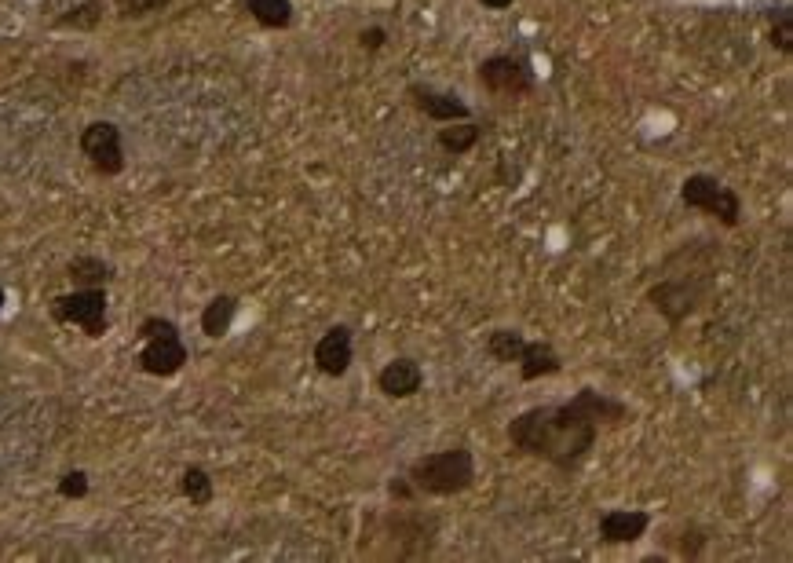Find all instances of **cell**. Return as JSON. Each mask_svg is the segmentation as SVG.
Listing matches in <instances>:
<instances>
[{
    "instance_id": "6da1fadb",
    "label": "cell",
    "mask_w": 793,
    "mask_h": 563,
    "mask_svg": "<svg viewBox=\"0 0 793 563\" xmlns=\"http://www.w3.org/2000/svg\"><path fill=\"white\" fill-rule=\"evenodd\" d=\"M629 406L600 388H578L574 399L556 406H530L508 421L505 436L516 454L549 461L560 472H574L596 450L603 425H622Z\"/></svg>"
},
{
    "instance_id": "7a4b0ae2",
    "label": "cell",
    "mask_w": 793,
    "mask_h": 563,
    "mask_svg": "<svg viewBox=\"0 0 793 563\" xmlns=\"http://www.w3.org/2000/svg\"><path fill=\"white\" fill-rule=\"evenodd\" d=\"M410 483L417 487V494H428V498H454V494H465L472 483H476V457L468 447H450V450H435V454L417 457L410 468H406Z\"/></svg>"
},
{
    "instance_id": "3957f363",
    "label": "cell",
    "mask_w": 793,
    "mask_h": 563,
    "mask_svg": "<svg viewBox=\"0 0 793 563\" xmlns=\"http://www.w3.org/2000/svg\"><path fill=\"white\" fill-rule=\"evenodd\" d=\"M713 293V275L709 271H680V275H666L662 282L647 289V304L669 322V326H680L684 319H691L706 297Z\"/></svg>"
},
{
    "instance_id": "277c9868",
    "label": "cell",
    "mask_w": 793,
    "mask_h": 563,
    "mask_svg": "<svg viewBox=\"0 0 793 563\" xmlns=\"http://www.w3.org/2000/svg\"><path fill=\"white\" fill-rule=\"evenodd\" d=\"M680 202L702 216H713L728 231L742 224V198L709 172H691L688 180L680 183Z\"/></svg>"
},
{
    "instance_id": "5b68a950",
    "label": "cell",
    "mask_w": 793,
    "mask_h": 563,
    "mask_svg": "<svg viewBox=\"0 0 793 563\" xmlns=\"http://www.w3.org/2000/svg\"><path fill=\"white\" fill-rule=\"evenodd\" d=\"M106 286L92 289H74V293H63V297L52 300V319L63 322V326H77L85 337H103L110 330V319H106Z\"/></svg>"
},
{
    "instance_id": "8992f818",
    "label": "cell",
    "mask_w": 793,
    "mask_h": 563,
    "mask_svg": "<svg viewBox=\"0 0 793 563\" xmlns=\"http://www.w3.org/2000/svg\"><path fill=\"white\" fill-rule=\"evenodd\" d=\"M81 154L92 161L99 176H121L125 172V143L114 121H92L81 128Z\"/></svg>"
},
{
    "instance_id": "52a82bcc",
    "label": "cell",
    "mask_w": 793,
    "mask_h": 563,
    "mask_svg": "<svg viewBox=\"0 0 793 563\" xmlns=\"http://www.w3.org/2000/svg\"><path fill=\"white\" fill-rule=\"evenodd\" d=\"M479 85L487 88L490 96H527L534 92V74H530V66L516 55H490L479 63Z\"/></svg>"
},
{
    "instance_id": "ba28073f",
    "label": "cell",
    "mask_w": 793,
    "mask_h": 563,
    "mask_svg": "<svg viewBox=\"0 0 793 563\" xmlns=\"http://www.w3.org/2000/svg\"><path fill=\"white\" fill-rule=\"evenodd\" d=\"M191 351L183 344L180 330L158 333V337L143 340V351H139V370L150 373V377H176V373L187 366Z\"/></svg>"
},
{
    "instance_id": "9c48e42d",
    "label": "cell",
    "mask_w": 793,
    "mask_h": 563,
    "mask_svg": "<svg viewBox=\"0 0 793 563\" xmlns=\"http://www.w3.org/2000/svg\"><path fill=\"white\" fill-rule=\"evenodd\" d=\"M355 362V337L348 326H329L315 344V366L326 377H344Z\"/></svg>"
},
{
    "instance_id": "30bf717a",
    "label": "cell",
    "mask_w": 793,
    "mask_h": 563,
    "mask_svg": "<svg viewBox=\"0 0 793 563\" xmlns=\"http://www.w3.org/2000/svg\"><path fill=\"white\" fill-rule=\"evenodd\" d=\"M406 96H410L413 107L421 110L428 121H435V125H446V121H465V117H472L468 103H461V96H454V92H443V88H435V85H410V88H406Z\"/></svg>"
},
{
    "instance_id": "8fae6325",
    "label": "cell",
    "mask_w": 793,
    "mask_h": 563,
    "mask_svg": "<svg viewBox=\"0 0 793 563\" xmlns=\"http://www.w3.org/2000/svg\"><path fill=\"white\" fill-rule=\"evenodd\" d=\"M651 527V516L644 509H607L600 512V542L603 545H633Z\"/></svg>"
},
{
    "instance_id": "7c38bea8",
    "label": "cell",
    "mask_w": 793,
    "mask_h": 563,
    "mask_svg": "<svg viewBox=\"0 0 793 563\" xmlns=\"http://www.w3.org/2000/svg\"><path fill=\"white\" fill-rule=\"evenodd\" d=\"M377 388L384 399H413L424 388V370L421 362L413 359H392L377 373Z\"/></svg>"
},
{
    "instance_id": "4fadbf2b",
    "label": "cell",
    "mask_w": 793,
    "mask_h": 563,
    "mask_svg": "<svg viewBox=\"0 0 793 563\" xmlns=\"http://www.w3.org/2000/svg\"><path fill=\"white\" fill-rule=\"evenodd\" d=\"M560 370H563V359L549 340H527V344H523V355H519V377H523V381L556 377Z\"/></svg>"
},
{
    "instance_id": "5bb4252c",
    "label": "cell",
    "mask_w": 793,
    "mask_h": 563,
    "mask_svg": "<svg viewBox=\"0 0 793 563\" xmlns=\"http://www.w3.org/2000/svg\"><path fill=\"white\" fill-rule=\"evenodd\" d=\"M234 319H238V297L220 293V297H212L209 304L201 308V333L209 340H223L231 333Z\"/></svg>"
},
{
    "instance_id": "9a60e30c",
    "label": "cell",
    "mask_w": 793,
    "mask_h": 563,
    "mask_svg": "<svg viewBox=\"0 0 793 563\" xmlns=\"http://www.w3.org/2000/svg\"><path fill=\"white\" fill-rule=\"evenodd\" d=\"M479 136H483V128H479L472 117H465V121H446L435 139H439V147H443L446 154L461 158V154H472V150H476Z\"/></svg>"
},
{
    "instance_id": "2e32d148",
    "label": "cell",
    "mask_w": 793,
    "mask_h": 563,
    "mask_svg": "<svg viewBox=\"0 0 793 563\" xmlns=\"http://www.w3.org/2000/svg\"><path fill=\"white\" fill-rule=\"evenodd\" d=\"M66 278L74 282V289H92V286H106L114 278V267L106 264L103 256H74L66 264Z\"/></svg>"
},
{
    "instance_id": "e0dca14e",
    "label": "cell",
    "mask_w": 793,
    "mask_h": 563,
    "mask_svg": "<svg viewBox=\"0 0 793 563\" xmlns=\"http://www.w3.org/2000/svg\"><path fill=\"white\" fill-rule=\"evenodd\" d=\"M242 8L264 30H289L293 26V0H242Z\"/></svg>"
},
{
    "instance_id": "ac0fdd59",
    "label": "cell",
    "mask_w": 793,
    "mask_h": 563,
    "mask_svg": "<svg viewBox=\"0 0 793 563\" xmlns=\"http://www.w3.org/2000/svg\"><path fill=\"white\" fill-rule=\"evenodd\" d=\"M180 494L191 501L194 509H205L216 498V487H212V476L201 465H187L180 476Z\"/></svg>"
},
{
    "instance_id": "d6986e66",
    "label": "cell",
    "mask_w": 793,
    "mask_h": 563,
    "mask_svg": "<svg viewBox=\"0 0 793 563\" xmlns=\"http://www.w3.org/2000/svg\"><path fill=\"white\" fill-rule=\"evenodd\" d=\"M99 22H103V0H81L74 4L70 11H63L59 19H55V30H96Z\"/></svg>"
},
{
    "instance_id": "ffe728a7",
    "label": "cell",
    "mask_w": 793,
    "mask_h": 563,
    "mask_svg": "<svg viewBox=\"0 0 793 563\" xmlns=\"http://www.w3.org/2000/svg\"><path fill=\"white\" fill-rule=\"evenodd\" d=\"M523 344H527V337L519 330H508V326H501V330H490L487 337V355L494 362H519V355H523Z\"/></svg>"
},
{
    "instance_id": "44dd1931",
    "label": "cell",
    "mask_w": 793,
    "mask_h": 563,
    "mask_svg": "<svg viewBox=\"0 0 793 563\" xmlns=\"http://www.w3.org/2000/svg\"><path fill=\"white\" fill-rule=\"evenodd\" d=\"M768 41H772L775 52L793 55V11L790 8L772 11V19H768Z\"/></svg>"
},
{
    "instance_id": "7402d4cb",
    "label": "cell",
    "mask_w": 793,
    "mask_h": 563,
    "mask_svg": "<svg viewBox=\"0 0 793 563\" xmlns=\"http://www.w3.org/2000/svg\"><path fill=\"white\" fill-rule=\"evenodd\" d=\"M88 490H92V479H88L85 468H70V472L59 476V494H63L66 501L88 498Z\"/></svg>"
},
{
    "instance_id": "603a6c76",
    "label": "cell",
    "mask_w": 793,
    "mask_h": 563,
    "mask_svg": "<svg viewBox=\"0 0 793 563\" xmlns=\"http://www.w3.org/2000/svg\"><path fill=\"white\" fill-rule=\"evenodd\" d=\"M114 8L121 19H147L154 11L169 8V0H114Z\"/></svg>"
},
{
    "instance_id": "cb8c5ba5",
    "label": "cell",
    "mask_w": 793,
    "mask_h": 563,
    "mask_svg": "<svg viewBox=\"0 0 793 563\" xmlns=\"http://www.w3.org/2000/svg\"><path fill=\"white\" fill-rule=\"evenodd\" d=\"M384 44H388V30H384V26H366V30L359 33L362 52H381Z\"/></svg>"
},
{
    "instance_id": "d4e9b609",
    "label": "cell",
    "mask_w": 793,
    "mask_h": 563,
    "mask_svg": "<svg viewBox=\"0 0 793 563\" xmlns=\"http://www.w3.org/2000/svg\"><path fill=\"white\" fill-rule=\"evenodd\" d=\"M172 330H180V326H176V322H172V319H161V315H150V319L139 322V340L158 337V333H172Z\"/></svg>"
},
{
    "instance_id": "484cf974",
    "label": "cell",
    "mask_w": 793,
    "mask_h": 563,
    "mask_svg": "<svg viewBox=\"0 0 793 563\" xmlns=\"http://www.w3.org/2000/svg\"><path fill=\"white\" fill-rule=\"evenodd\" d=\"M388 498L402 501V505L417 498V487L410 483V476H392V479H388Z\"/></svg>"
},
{
    "instance_id": "4316f807",
    "label": "cell",
    "mask_w": 793,
    "mask_h": 563,
    "mask_svg": "<svg viewBox=\"0 0 793 563\" xmlns=\"http://www.w3.org/2000/svg\"><path fill=\"white\" fill-rule=\"evenodd\" d=\"M702 549H706V538H702V531H695V527H691V534L684 531V542H680V553L688 556V560H695V556L702 553Z\"/></svg>"
},
{
    "instance_id": "83f0119b",
    "label": "cell",
    "mask_w": 793,
    "mask_h": 563,
    "mask_svg": "<svg viewBox=\"0 0 793 563\" xmlns=\"http://www.w3.org/2000/svg\"><path fill=\"white\" fill-rule=\"evenodd\" d=\"M483 8H490V11H505V8H512V0H479Z\"/></svg>"
},
{
    "instance_id": "f1b7e54d",
    "label": "cell",
    "mask_w": 793,
    "mask_h": 563,
    "mask_svg": "<svg viewBox=\"0 0 793 563\" xmlns=\"http://www.w3.org/2000/svg\"><path fill=\"white\" fill-rule=\"evenodd\" d=\"M4 304H8V293H4V282H0V311H4Z\"/></svg>"
}]
</instances>
